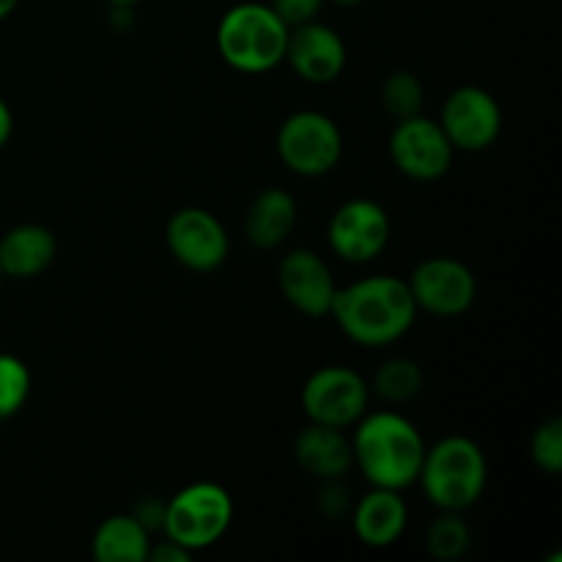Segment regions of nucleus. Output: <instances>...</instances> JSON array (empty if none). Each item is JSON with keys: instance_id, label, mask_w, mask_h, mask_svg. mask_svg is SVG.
Listing matches in <instances>:
<instances>
[{"instance_id": "nucleus-5", "label": "nucleus", "mask_w": 562, "mask_h": 562, "mask_svg": "<svg viewBox=\"0 0 562 562\" xmlns=\"http://www.w3.org/2000/svg\"><path fill=\"white\" fill-rule=\"evenodd\" d=\"M236 516L234 497L225 486L212 481H198L176 492L165 503L162 536L198 554L212 549L225 538Z\"/></svg>"}, {"instance_id": "nucleus-8", "label": "nucleus", "mask_w": 562, "mask_h": 562, "mask_svg": "<svg viewBox=\"0 0 562 562\" xmlns=\"http://www.w3.org/2000/svg\"><path fill=\"white\" fill-rule=\"evenodd\" d=\"M393 223L387 209L373 198H351L340 203L327 225V245L349 263H368L390 245Z\"/></svg>"}, {"instance_id": "nucleus-10", "label": "nucleus", "mask_w": 562, "mask_h": 562, "mask_svg": "<svg viewBox=\"0 0 562 562\" xmlns=\"http://www.w3.org/2000/svg\"><path fill=\"white\" fill-rule=\"evenodd\" d=\"M387 151L401 176L412 181H437L453 165L456 148L445 137L439 121L420 113L395 121Z\"/></svg>"}, {"instance_id": "nucleus-23", "label": "nucleus", "mask_w": 562, "mask_h": 562, "mask_svg": "<svg viewBox=\"0 0 562 562\" xmlns=\"http://www.w3.org/2000/svg\"><path fill=\"white\" fill-rule=\"evenodd\" d=\"M33 390L31 368L16 355L0 351V423L20 415Z\"/></svg>"}, {"instance_id": "nucleus-3", "label": "nucleus", "mask_w": 562, "mask_h": 562, "mask_svg": "<svg viewBox=\"0 0 562 562\" xmlns=\"http://www.w3.org/2000/svg\"><path fill=\"white\" fill-rule=\"evenodd\" d=\"M486 483L488 461L475 439L453 434L426 448L417 486L437 510L464 514L483 497Z\"/></svg>"}, {"instance_id": "nucleus-22", "label": "nucleus", "mask_w": 562, "mask_h": 562, "mask_svg": "<svg viewBox=\"0 0 562 562\" xmlns=\"http://www.w3.org/2000/svg\"><path fill=\"white\" fill-rule=\"evenodd\" d=\"M379 102L395 121H404L423 113L426 91H423V82L417 80V75L401 69L384 77L382 88H379Z\"/></svg>"}, {"instance_id": "nucleus-1", "label": "nucleus", "mask_w": 562, "mask_h": 562, "mask_svg": "<svg viewBox=\"0 0 562 562\" xmlns=\"http://www.w3.org/2000/svg\"><path fill=\"white\" fill-rule=\"evenodd\" d=\"M409 283L395 274H371L335 291L329 316L357 346L382 349L404 338L417 318Z\"/></svg>"}, {"instance_id": "nucleus-24", "label": "nucleus", "mask_w": 562, "mask_h": 562, "mask_svg": "<svg viewBox=\"0 0 562 562\" xmlns=\"http://www.w3.org/2000/svg\"><path fill=\"white\" fill-rule=\"evenodd\" d=\"M530 459L547 475H560L562 472V420L549 417L538 423L530 437Z\"/></svg>"}, {"instance_id": "nucleus-11", "label": "nucleus", "mask_w": 562, "mask_h": 562, "mask_svg": "<svg viewBox=\"0 0 562 562\" xmlns=\"http://www.w3.org/2000/svg\"><path fill=\"white\" fill-rule=\"evenodd\" d=\"M437 121L456 151L477 154L497 143L503 132V108L486 88L461 86L445 99Z\"/></svg>"}, {"instance_id": "nucleus-13", "label": "nucleus", "mask_w": 562, "mask_h": 562, "mask_svg": "<svg viewBox=\"0 0 562 562\" xmlns=\"http://www.w3.org/2000/svg\"><path fill=\"white\" fill-rule=\"evenodd\" d=\"M278 285L285 302L307 318L329 316L335 291H338L329 263L316 250H305V247L280 258Z\"/></svg>"}, {"instance_id": "nucleus-15", "label": "nucleus", "mask_w": 562, "mask_h": 562, "mask_svg": "<svg viewBox=\"0 0 562 562\" xmlns=\"http://www.w3.org/2000/svg\"><path fill=\"white\" fill-rule=\"evenodd\" d=\"M409 525V505L404 492L371 486L366 497L351 505V530L357 541L371 549H387L401 541Z\"/></svg>"}, {"instance_id": "nucleus-20", "label": "nucleus", "mask_w": 562, "mask_h": 562, "mask_svg": "<svg viewBox=\"0 0 562 562\" xmlns=\"http://www.w3.org/2000/svg\"><path fill=\"white\" fill-rule=\"evenodd\" d=\"M426 549L434 560L456 562L472 547V527L459 510H439L437 519L426 530Z\"/></svg>"}, {"instance_id": "nucleus-2", "label": "nucleus", "mask_w": 562, "mask_h": 562, "mask_svg": "<svg viewBox=\"0 0 562 562\" xmlns=\"http://www.w3.org/2000/svg\"><path fill=\"white\" fill-rule=\"evenodd\" d=\"M349 439L355 467L371 486L395 492L415 486L428 445L409 417L390 409L366 412Z\"/></svg>"}, {"instance_id": "nucleus-29", "label": "nucleus", "mask_w": 562, "mask_h": 562, "mask_svg": "<svg viewBox=\"0 0 562 562\" xmlns=\"http://www.w3.org/2000/svg\"><path fill=\"white\" fill-rule=\"evenodd\" d=\"M11 135H14V113H11L9 104L0 99V148L11 140Z\"/></svg>"}, {"instance_id": "nucleus-6", "label": "nucleus", "mask_w": 562, "mask_h": 562, "mask_svg": "<svg viewBox=\"0 0 562 562\" xmlns=\"http://www.w3.org/2000/svg\"><path fill=\"white\" fill-rule=\"evenodd\" d=\"M278 157L291 173L318 179L338 168L344 157V132L318 110H296L278 126Z\"/></svg>"}, {"instance_id": "nucleus-25", "label": "nucleus", "mask_w": 562, "mask_h": 562, "mask_svg": "<svg viewBox=\"0 0 562 562\" xmlns=\"http://www.w3.org/2000/svg\"><path fill=\"white\" fill-rule=\"evenodd\" d=\"M324 3H327V0H269L274 14H278L289 27H300L318 20Z\"/></svg>"}, {"instance_id": "nucleus-18", "label": "nucleus", "mask_w": 562, "mask_h": 562, "mask_svg": "<svg viewBox=\"0 0 562 562\" xmlns=\"http://www.w3.org/2000/svg\"><path fill=\"white\" fill-rule=\"evenodd\" d=\"M300 209L291 192L280 187H267L250 201L245 214V236L258 250H274L283 245L296 228Z\"/></svg>"}, {"instance_id": "nucleus-7", "label": "nucleus", "mask_w": 562, "mask_h": 562, "mask_svg": "<svg viewBox=\"0 0 562 562\" xmlns=\"http://www.w3.org/2000/svg\"><path fill=\"white\" fill-rule=\"evenodd\" d=\"M300 401L307 423L349 428L368 412L371 387L355 368L324 366L307 376Z\"/></svg>"}, {"instance_id": "nucleus-16", "label": "nucleus", "mask_w": 562, "mask_h": 562, "mask_svg": "<svg viewBox=\"0 0 562 562\" xmlns=\"http://www.w3.org/2000/svg\"><path fill=\"white\" fill-rule=\"evenodd\" d=\"M294 461L316 481H338L355 467L351 439L344 428L307 423L294 437Z\"/></svg>"}, {"instance_id": "nucleus-9", "label": "nucleus", "mask_w": 562, "mask_h": 562, "mask_svg": "<svg viewBox=\"0 0 562 562\" xmlns=\"http://www.w3.org/2000/svg\"><path fill=\"white\" fill-rule=\"evenodd\" d=\"M409 283L417 311L437 318L464 316L477 300V278L464 261L450 256H431L412 272Z\"/></svg>"}, {"instance_id": "nucleus-17", "label": "nucleus", "mask_w": 562, "mask_h": 562, "mask_svg": "<svg viewBox=\"0 0 562 562\" xmlns=\"http://www.w3.org/2000/svg\"><path fill=\"white\" fill-rule=\"evenodd\" d=\"M58 256V239L42 223H22L0 236V274L31 280L47 272Z\"/></svg>"}, {"instance_id": "nucleus-21", "label": "nucleus", "mask_w": 562, "mask_h": 562, "mask_svg": "<svg viewBox=\"0 0 562 562\" xmlns=\"http://www.w3.org/2000/svg\"><path fill=\"white\" fill-rule=\"evenodd\" d=\"M368 387L382 401L404 404V401H412L423 390V368L409 357H393V360L382 362L376 368L373 382Z\"/></svg>"}, {"instance_id": "nucleus-31", "label": "nucleus", "mask_w": 562, "mask_h": 562, "mask_svg": "<svg viewBox=\"0 0 562 562\" xmlns=\"http://www.w3.org/2000/svg\"><path fill=\"white\" fill-rule=\"evenodd\" d=\"M110 5H115V9H132L135 3H140V0H108Z\"/></svg>"}, {"instance_id": "nucleus-30", "label": "nucleus", "mask_w": 562, "mask_h": 562, "mask_svg": "<svg viewBox=\"0 0 562 562\" xmlns=\"http://www.w3.org/2000/svg\"><path fill=\"white\" fill-rule=\"evenodd\" d=\"M16 5H20V0H0V22L14 14Z\"/></svg>"}, {"instance_id": "nucleus-28", "label": "nucleus", "mask_w": 562, "mask_h": 562, "mask_svg": "<svg viewBox=\"0 0 562 562\" xmlns=\"http://www.w3.org/2000/svg\"><path fill=\"white\" fill-rule=\"evenodd\" d=\"M162 510H165V503H159V499H146V503H140L135 510H132V516H135L148 532H151L162 527Z\"/></svg>"}, {"instance_id": "nucleus-19", "label": "nucleus", "mask_w": 562, "mask_h": 562, "mask_svg": "<svg viewBox=\"0 0 562 562\" xmlns=\"http://www.w3.org/2000/svg\"><path fill=\"white\" fill-rule=\"evenodd\" d=\"M151 532L132 514L108 516L91 538V558L97 562H146Z\"/></svg>"}, {"instance_id": "nucleus-32", "label": "nucleus", "mask_w": 562, "mask_h": 562, "mask_svg": "<svg viewBox=\"0 0 562 562\" xmlns=\"http://www.w3.org/2000/svg\"><path fill=\"white\" fill-rule=\"evenodd\" d=\"M327 3H335V5H360L362 0H327Z\"/></svg>"}, {"instance_id": "nucleus-4", "label": "nucleus", "mask_w": 562, "mask_h": 562, "mask_svg": "<svg viewBox=\"0 0 562 562\" xmlns=\"http://www.w3.org/2000/svg\"><path fill=\"white\" fill-rule=\"evenodd\" d=\"M291 27L269 3H236L217 22V53L234 71L267 75L285 60Z\"/></svg>"}, {"instance_id": "nucleus-14", "label": "nucleus", "mask_w": 562, "mask_h": 562, "mask_svg": "<svg viewBox=\"0 0 562 562\" xmlns=\"http://www.w3.org/2000/svg\"><path fill=\"white\" fill-rule=\"evenodd\" d=\"M346 60L349 49L335 27L313 20L289 31L283 64H289L311 86H329L338 80L346 69Z\"/></svg>"}, {"instance_id": "nucleus-26", "label": "nucleus", "mask_w": 562, "mask_h": 562, "mask_svg": "<svg viewBox=\"0 0 562 562\" xmlns=\"http://www.w3.org/2000/svg\"><path fill=\"white\" fill-rule=\"evenodd\" d=\"M322 488H318V510H322L327 519H340L344 514L351 510V494L349 488L344 486V477L338 481H318Z\"/></svg>"}, {"instance_id": "nucleus-12", "label": "nucleus", "mask_w": 562, "mask_h": 562, "mask_svg": "<svg viewBox=\"0 0 562 562\" xmlns=\"http://www.w3.org/2000/svg\"><path fill=\"white\" fill-rule=\"evenodd\" d=\"M165 245L184 269L198 274L217 272L231 252L225 225L209 209L184 206L165 225Z\"/></svg>"}, {"instance_id": "nucleus-27", "label": "nucleus", "mask_w": 562, "mask_h": 562, "mask_svg": "<svg viewBox=\"0 0 562 562\" xmlns=\"http://www.w3.org/2000/svg\"><path fill=\"white\" fill-rule=\"evenodd\" d=\"M146 560H151V562H187V560H192V552H187L184 547H179V543L170 541V538H162V541H151Z\"/></svg>"}]
</instances>
